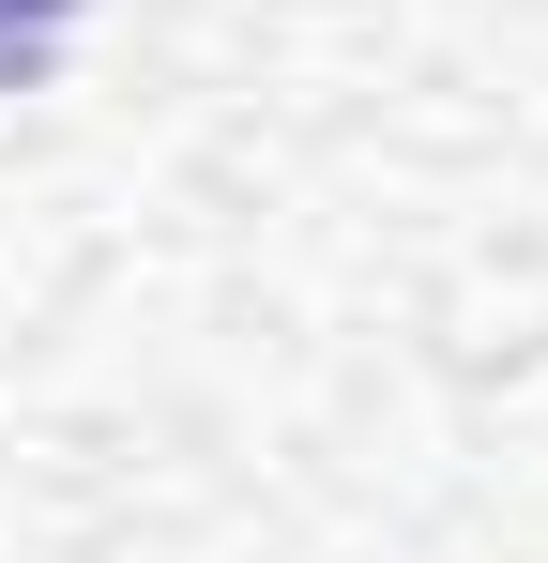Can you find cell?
Instances as JSON below:
<instances>
[{
  "instance_id": "cell-1",
  "label": "cell",
  "mask_w": 548,
  "mask_h": 563,
  "mask_svg": "<svg viewBox=\"0 0 548 563\" xmlns=\"http://www.w3.org/2000/svg\"><path fill=\"white\" fill-rule=\"evenodd\" d=\"M62 31H77V0H0V92H31L62 62Z\"/></svg>"
}]
</instances>
